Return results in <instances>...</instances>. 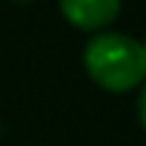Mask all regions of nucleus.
<instances>
[{"mask_svg":"<svg viewBox=\"0 0 146 146\" xmlns=\"http://www.w3.org/2000/svg\"><path fill=\"white\" fill-rule=\"evenodd\" d=\"M141 46H143V52H146V35H143V41H141Z\"/></svg>","mask_w":146,"mask_h":146,"instance_id":"nucleus-4","label":"nucleus"},{"mask_svg":"<svg viewBox=\"0 0 146 146\" xmlns=\"http://www.w3.org/2000/svg\"><path fill=\"white\" fill-rule=\"evenodd\" d=\"M84 68L103 89L125 92L146 81V52L141 41L119 30L92 33L84 43Z\"/></svg>","mask_w":146,"mask_h":146,"instance_id":"nucleus-1","label":"nucleus"},{"mask_svg":"<svg viewBox=\"0 0 146 146\" xmlns=\"http://www.w3.org/2000/svg\"><path fill=\"white\" fill-rule=\"evenodd\" d=\"M122 0H60V11L81 30H106L119 16Z\"/></svg>","mask_w":146,"mask_h":146,"instance_id":"nucleus-2","label":"nucleus"},{"mask_svg":"<svg viewBox=\"0 0 146 146\" xmlns=\"http://www.w3.org/2000/svg\"><path fill=\"white\" fill-rule=\"evenodd\" d=\"M16 3H30V0H16Z\"/></svg>","mask_w":146,"mask_h":146,"instance_id":"nucleus-5","label":"nucleus"},{"mask_svg":"<svg viewBox=\"0 0 146 146\" xmlns=\"http://www.w3.org/2000/svg\"><path fill=\"white\" fill-rule=\"evenodd\" d=\"M135 111H138V119H141L143 130H146V81L141 87V92H138V100H135Z\"/></svg>","mask_w":146,"mask_h":146,"instance_id":"nucleus-3","label":"nucleus"}]
</instances>
